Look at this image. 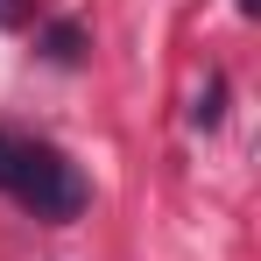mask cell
Wrapping results in <instances>:
<instances>
[{
    "label": "cell",
    "instance_id": "obj_1",
    "mask_svg": "<svg viewBox=\"0 0 261 261\" xmlns=\"http://www.w3.org/2000/svg\"><path fill=\"white\" fill-rule=\"evenodd\" d=\"M0 191L21 205V212L49 219V226H71L85 212V176L71 170L49 141H29V134H0Z\"/></svg>",
    "mask_w": 261,
    "mask_h": 261
},
{
    "label": "cell",
    "instance_id": "obj_2",
    "mask_svg": "<svg viewBox=\"0 0 261 261\" xmlns=\"http://www.w3.org/2000/svg\"><path fill=\"white\" fill-rule=\"evenodd\" d=\"M78 43H85V29H78V21H57V29L43 36V49L57 57V64H71V57H78Z\"/></svg>",
    "mask_w": 261,
    "mask_h": 261
},
{
    "label": "cell",
    "instance_id": "obj_3",
    "mask_svg": "<svg viewBox=\"0 0 261 261\" xmlns=\"http://www.w3.org/2000/svg\"><path fill=\"white\" fill-rule=\"evenodd\" d=\"M29 21V0H0V29H21Z\"/></svg>",
    "mask_w": 261,
    "mask_h": 261
}]
</instances>
